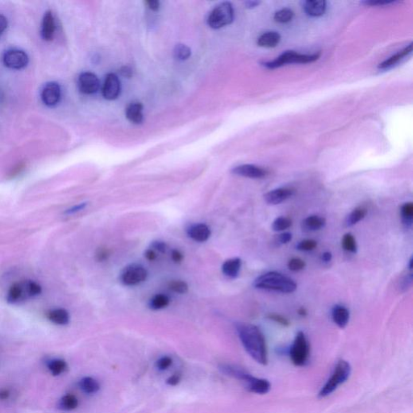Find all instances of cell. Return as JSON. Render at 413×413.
<instances>
[{
    "label": "cell",
    "mask_w": 413,
    "mask_h": 413,
    "mask_svg": "<svg viewBox=\"0 0 413 413\" xmlns=\"http://www.w3.org/2000/svg\"><path fill=\"white\" fill-rule=\"evenodd\" d=\"M47 367H48V371H50L52 375L58 376L66 371L67 365V363L63 359H52L51 361L48 362Z\"/></svg>",
    "instance_id": "f546056e"
},
{
    "label": "cell",
    "mask_w": 413,
    "mask_h": 413,
    "mask_svg": "<svg viewBox=\"0 0 413 413\" xmlns=\"http://www.w3.org/2000/svg\"><path fill=\"white\" fill-rule=\"evenodd\" d=\"M152 248L159 252L165 253L166 250V245L163 242H154L152 244Z\"/></svg>",
    "instance_id": "bcb514c9"
},
{
    "label": "cell",
    "mask_w": 413,
    "mask_h": 413,
    "mask_svg": "<svg viewBox=\"0 0 413 413\" xmlns=\"http://www.w3.org/2000/svg\"><path fill=\"white\" fill-rule=\"evenodd\" d=\"M220 370L221 371L222 373L225 374L226 375H228L230 377L244 382L245 383L248 381L250 378L252 376L247 371L242 369L241 367H236V366L222 364L220 367Z\"/></svg>",
    "instance_id": "2e32d148"
},
{
    "label": "cell",
    "mask_w": 413,
    "mask_h": 413,
    "mask_svg": "<svg viewBox=\"0 0 413 413\" xmlns=\"http://www.w3.org/2000/svg\"><path fill=\"white\" fill-rule=\"evenodd\" d=\"M292 239V234L288 232H282L278 236V242L279 244H287Z\"/></svg>",
    "instance_id": "7bdbcfd3"
},
{
    "label": "cell",
    "mask_w": 413,
    "mask_h": 413,
    "mask_svg": "<svg viewBox=\"0 0 413 413\" xmlns=\"http://www.w3.org/2000/svg\"><path fill=\"white\" fill-rule=\"evenodd\" d=\"M304 9L307 15L313 17H319L325 14L326 2L324 0H309L304 4Z\"/></svg>",
    "instance_id": "ac0fdd59"
},
{
    "label": "cell",
    "mask_w": 413,
    "mask_h": 413,
    "mask_svg": "<svg viewBox=\"0 0 413 413\" xmlns=\"http://www.w3.org/2000/svg\"><path fill=\"white\" fill-rule=\"evenodd\" d=\"M326 220L322 216L312 215L305 218L302 222V228L305 232H315L325 227Z\"/></svg>",
    "instance_id": "ffe728a7"
},
{
    "label": "cell",
    "mask_w": 413,
    "mask_h": 413,
    "mask_svg": "<svg viewBox=\"0 0 413 413\" xmlns=\"http://www.w3.org/2000/svg\"><path fill=\"white\" fill-rule=\"evenodd\" d=\"M121 81L115 74H108L103 83V97L107 100H114L121 94Z\"/></svg>",
    "instance_id": "30bf717a"
},
{
    "label": "cell",
    "mask_w": 413,
    "mask_h": 413,
    "mask_svg": "<svg viewBox=\"0 0 413 413\" xmlns=\"http://www.w3.org/2000/svg\"><path fill=\"white\" fill-rule=\"evenodd\" d=\"M46 317L48 321L57 325H68L71 320L70 313L64 309H54L48 311Z\"/></svg>",
    "instance_id": "44dd1931"
},
{
    "label": "cell",
    "mask_w": 413,
    "mask_h": 413,
    "mask_svg": "<svg viewBox=\"0 0 413 413\" xmlns=\"http://www.w3.org/2000/svg\"><path fill=\"white\" fill-rule=\"evenodd\" d=\"M402 221L406 227H411L413 220V204L411 202L405 203L400 208Z\"/></svg>",
    "instance_id": "4dcf8cb0"
},
{
    "label": "cell",
    "mask_w": 413,
    "mask_h": 413,
    "mask_svg": "<svg viewBox=\"0 0 413 413\" xmlns=\"http://www.w3.org/2000/svg\"><path fill=\"white\" fill-rule=\"evenodd\" d=\"M310 345L305 333L298 332L294 342L290 347V356L293 364L297 367H304L309 362Z\"/></svg>",
    "instance_id": "277c9868"
},
{
    "label": "cell",
    "mask_w": 413,
    "mask_h": 413,
    "mask_svg": "<svg viewBox=\"0 0 413 413\" xmlns=\"http://www.w3.org/2000/svg\"><path fill=\"white\" fill-rule=\"evenodd\" d=\"M232 172L236 175L250 179H262L268 174V171L266 169L250 164L238 165L237 167L233 168Z\"/></svg>",
    "instance_id": "4fadbf2b"
},
{
    "label": "cell",
    "mask_w": 413,
    "mask_h": 413,
    "mask_svg": "<svg viewBox=\"0 0 413 413\" xmlns=\"http://www.w3.org/2000/svg\"><path fill=\"white\" fill-rule=\"evenodd\" d=\"M3 62L8 68L20 70L28 65V56L24 51L10 49L4 53Z\"/></svg>",
    "instance_id": "ba28073f"
},
{
    "label": "cell",
    "mask_w": 413,
    "mask_h": 413,
    "mask_svg": "<svg viewBox=\"0 0 413 413\" xmlns=\"http://www.w3.org/2000/svg\"><path fill=\"white\" fill-rule=\"evenodd\" d=\"M8 27V20L5 16L0 15V35L3 34V32L6 30Z\"/></svg>",
    "instance_id": "816d5d0a"
},
{
    "label": "cell",
    "mask_w": 413,
    "mask_h": 413,
    "mask_svg": "<svg viewBox=\"0 0 413 413\" xmlns=\"http://www.w3.org/2000/svg\"><path fill=\"white\" fill-rule=\"evenodd\" d=\"M254 286L261 290H274L282 293H292L297 289V282L285 274L270 271L254 280Z\"/></svg>",
    "instance_id": "7a4b0ae2"
},
{
    "label": "cell",
    "mask_w": 413,
    "mask_h": 413,
    "mask_svg": "<svg viewBox=\"0 0 413 413\" xmlns=\"http://www.w3.org/2000/svg\"><path fill=\"white\" fill-rule=\"evenodd\" d=\"M320 53L315 54H301L294 51H286L277 57L275 60L264 63V67L268 69H275L282 67L286 64L292 63H311L318 60Z\"/></svg>",
    "instance_id": "8992f818"
},
{
    "label": "cell",
    "mask_w": 413,
    "mask_h": 413,
    "mask_svg": "<svg viewBox=\"0 0 413 413\" xmlns=\"http://www.w3.org/2000/svg\"><path fill=\"white\" fill-rule=\"evenodd\" d=\"M43 103L48 107H52L59 103L61 99V87L57 83H48L41 91Z\"/></svg>",
    "instance_id": "8fae6325"
},
{
    "label": "cell",
    "mask_w": 413,
    "mask_h": 413,
    "mask_svg": "<svg viewBox=\"0 0 413 413\" xmlns=\"http://www.w3.org/2000/svg\"><path fill=\"white\" fill-rule=\"evenodd\" d=\"M25 289H26L27 294L28 297H33L38 296L41 293V286L34 282V281H28L25 285Z\"/></svg>",
    "instance_id": "ab89813d"
},
{
    "label": "cell",
    "mask_w": 413,
    "mask_h": 413,
    "mask_svg": "<svg viewBox=\"0 0 413 413\" xmlns=\"http://www.w3.org/2000/svg\"><path fill=\"white\" fill-rule=\"evenodd\" d=\"M78 85L81 92L86 95H92L99 91L100 83L95 74L84 72L79 75Z\"/></svg>",
    "instance_id": "9c48e42d"
},
{
    "label": "cell",
    "mask_w": 413,
    "mask_h": 413,
    "mask_svg": "<svg viewBox=\"0 0 413 413\" xmlns=\"http://www.w3.org/2000/svg\"><path fill=\"white\" fill-rule=\"evenodd\" d=\"M122 75L125 77H130L132 75V70L129 67H123L121 71Z\"/></svg>",
    "instance_id": "9f6ffc18"
},
{
    "label": "cell",
    "mask_w": 413,
    "mask_h": 413,
    "mask_svg": "<svg viewBox=\"0 0 413 413\" xmlns=\"http://www.w3.org/2000/svg\"><path fill=\"white\" fill-rule=\"evenodd\" d=\"M395 1H387V0H384V1H382V0H378V1H374V0H371V1H365V2H363V4H365L366 5H369V6H383V5H388V4H395Z\"/></svg>",
    "instance_id": "ee69618b"
},
{
    "label": "cell",
    "mask_w": 413,
    "mask_h": 413,
    "mask_svg": "<svg viewBox=\"0 0 413 413\" xmlns=\"http://www.w3.org/2000/svg\"><path fill=\"white\" fill-rule=\"evenodd\" d=\"M188 236L198 242H204L211 236V230L204 224H194L188 231Z\"/></svg>",
    "instance_id": "9a60e30c"
},
{
    "label": "cell",
    "mask_w": 413,
    "mask_h": 413,
    "mask_svg": "<svg viewBox=\"0 0 413 413\" xmlns=\"http://www.w3.org/2000/svg\"><path fill=\"white\" fill-rule=\"evenodd\" d=\"M79 385L81 390L87 394L96 393L100 388L99 383L96 379L91 377H85L81 379Z\"/></svg>",
    "instance_id": "4316f807"
},
{
    "label": "cell",
    "mask_w": 413,
    "mask_h": 413,
    "mask_svg": "<svg viewBox=\"0 0 413 413\" xmlns=\"http://www.w3.org/2000/svg\"><path fill=\"white\" fill-rule=\"evenodd\" d=\"M171 257L173 262H176V263H180L183 261V258H184L183 254L179 250H173Z\"/></svg>",
    "instance_id": "681fc988"
},
{
    "label": "cell",
    "mask_w": 413,
    "mask_h": 413,
    "mask_svg": "<svg viewBox=\"0 0 413 413\" xmlns=\"http://www.w3.org/2000/svg\"><path fill=\"white\" fill-rule=\"evenodd\" d=\"M317 241L313 240V239H306V240H303L299 242L297 248L300 251L309 252V251L314 250L315 249L317 248Z\"/></svg>",
    "instance_id": "8d00e7d4"
},
{
    "label": "cell",
    "mask_w": 413,
    "mask_h": 413,
    "mask_svg": "<svg viewBox=\"0 0 413 413\" xmlns=\"http://www.w3.org/2000/svg\"><path fill=\"white\" fill-rule=\"evenodd\" d=\"M79 405V400L76 396L71 394L64 395L59 402V407L64 411H72Z\"/></svg>",
    "instance_id": "83f0119b"
},
{
    "label": "cell",
    "mask_w": 413,
    "mask_h": 413,
    "mask_svg": "<svg viewBox=\"0 0 413 413\" xmlns=\"http://www.w3.org/2000/svg\"><path fill=\"white\" fill-rule=\"evenodd\" d=\"M238 337L250 357L261 365L268 363V351L266 339L256 325L247 323H238L236 325Z\"/></svg>",
    "instance_id": "6da1fadb"
},
{
    "label": "cell",
    "mask_w": 413,
    "mask_h": 413,
    "mask_svg": "<svg viewBox=\"0 0 413 413\" xmlns=\"http://www.w3.org/2000/svg\"><path fill=\"white\" fill-rule=\"evenodd\" d=\"M281 36L276 32H266L258 38V44L265 48H274L280 42Z\"/></svg>",
    "instance_id": "d4e9b609"
},
{
    "label": "cell",
    "mask_w": 413,
    "mask_h": 413,
    "mask_svg": "<svg viewBox=\"0 0 413 413\" xmlns=\"http://www.w3.org/2000/svg\"><path fill=\"white\" fill-rule=\"evenodd\" d=\"M294 194V190L293 188H276L265 194L264 200L270 205H277L290 199Z\"/></svg>",
    "instance_id": "7c38bea8"
},
{
    "label": "cell",
    "mask_w": 413,
    "mask_h": 413,
    "mask_svg": "<svg viewBox=\"0 0 413 413\" xmlns=\"http://www.w3.org/2000/svg\"><path fill=\"white\" fill-rule=\"evenodd\" d=\"M341 246L347 252L352 253V254L357 253V242L355 240V237L349 232L345 234L343 237L342 241H341Z\"/></svg>",
    "instance_id": "1f68e13d"
},
{
    "label": "cell",
    "mask_w": 413,
    "mask_h": 413,
    "mask_svg": "<svg viewBox=\"0 0 413 413\" xmlns=\"http://www.w3.org/2000/svg\"><path fill=\"white\" fill-rule=\"evenodd\" d=\"M351 375V366L345 360H340L335 367L332 376L323 386L319 392V397L325 398L329 396L333 391L338 388L343 383L347 381Z\"/></svg>",
    "instance_id": "3957f363"
},
{
    "label": "cell",
    "mask_w": 413,
    "mask_h": 413,
    "mask_svg": "<svg viewBox=\"0 0 413 413\" xmlns=\"http://www.w3.org/2000/svg\"><path fill=\"white\" fill-rule=\"evenodd\" d=\"M145 258H147L149 261H154L157 258L155 252L152 250H149L145 252Z\"/></svg>",
    "instance_id": "db71d44e"
},
{
    "label": "cell",
    "mask_w": 413,
    "mask_h": 413,
    "mask_svg": "<svg viewBox=\"0 0 413 413\" xmlns=\"http://www.w3.org/2000/svg\"><path fill=\"white\" fill-rule=\"evenodd\" d=\"M367 214V210L363 207H359L353 209L350 213L348 215L345 220V224L347 227H352V226L357 224L359 222L363 220L366 217Z\"/></svg>",
    "instance_id": "484cf974"
},
{
    "label": "cell",
    "mask_w": 413,
    "mask_h": 413,
    "mask_svg": "<svg viewBox=\"0 0 413 413\" xmlns=\"http://www.w3.org/2000/svg\"><path fill=\"white\" fill-rule=\"evenodd\" d=\"M147 276V270L144 266L133 264L125 267L121 273V280L126 286H134L143 282Z\"/></svg>",
    "instance_id": "52a82bcc"
},
{
    "label": "cell",
    "mask_w": 413,
    "mask_h": 413,
    "mask_svg": "<svg viewBox=\"0 0 413 413\" xmlns=\"http://www.w3.org/2000/svg\"><path fill=\"white\" fill-rule=\"evenodd\" d=\"M172 363H173V360L171 358L164 356L157 360L156 363V367L160 371H165L172 365Z\"/></svg>",
    "instance_id": "60d3db41"
},
{
    "label": "cell",
    "mask_w": 413,
    "mask_h": 413,
    "mask_svg": "<svg viewBox=\"0 0 413 413\" xmlns=\"http://www.w3.org/2000/svg\"><path fill=\"white\" fill-rule=\"evenodd\" d=\"M192 54L189 47L185 44H177L174 48V56L178 60L184 61L189 58Z\"/></svg>",
    "instance_id": "d590c367"
},
{
    "label": "cell",
    "mask_w": 413,
    "mask_h": 413,
    "mask_svg": "<svg viewBox=\"0 0 413 413\" xmlns=\"http://www.w3.org/2000/svg\"><path fill=\"white\" fill-rule=\"evenodd\" d=\"M146 4L150 10L154 11V12L158 10L160 8V3L157 0H149L146 2Z\"/></svg>",
    "instance_id": "f907efd6"
},
{
    "label": "cell",
    "mask_w": 413,
    "mask_h": 413,
    "mask_svg": "<svg viewBox=\"0 0 413 413\" xmlns=\"http://www.w3.org/2000/svg\"><path fill=\"white\" fill-rule=\"evenodd\" d=\"M268 318L271 320V321L282 325V326H288V325H290V322H289L288 320L285 318L284 317H282L281 315L270 314L268 316Z\"/></svg>",
    "instance_id": "b9f144b4"
},
{
    "label": "cell",
    "mask_w": 413,
    "mask_h": 413,
    "mask_svg": "<svg viewBox=\"0 0 413 413\" xmlns=\"http://www.w3.org/2000/svg\"><path fill=\"white\" fill-rule=\"evenodd\" d=\"M23 294H24L23 286L18 282H16L8 290L7 301L10 304H15L20 301V299L22 298Z\"/></svg>",
    "instance_id": "f1b7e54d"
},
{
    "label": "cell",
    "mask_w": 413,
    "mask_h": 413,
    "mask_svg": "<svg viewBox=\"0 0 413 413\" xmlns=\"http://www.w3.org/2000/svg\"><path fill=\"white\" fill-rule=\"evenodd\" d=\"M259 4H260V2H258V1H248V2L246 3V8H254L259 5Z\"/></svg>",
    "instance_id": "6f0895ef"
},
{
    "label": "cell",
    "mask_w": 413,
    "mask_h": 413,
    "mask_svg": "<svg viewBox=\"0 0 413 413\" xmlns=\"http://www.w3.org/2000/svg\"><path fill=\"white\" fill-rule=\"evenodd\" d=\"M298 314L301 316V317H305L307 315L306 309H305V308H301V309L298 310Z\"/></svg>",
    "instance_id": "680465c9"
},
{
    "label": "cell",
    "mask_w": 413,
    "mask_h": 413,
    "mask_svg": "<svg viewBox=\"0 0 413 413\" xmlns=\"http://www.w3.org/2000/svg\"><path fill=\"white\" fill-rule=\"evenodd\" d=\"M242 265V262L240 258H231L224 262L222 266V272L228 278H237L240 273Z\"/></svg>",
    "instance_id": "cb8c5ba5"
},
{
    "label": "cell",
    "mask_w": 413,
    "mask_h": 413,
    "mask_svg": "<svg viewBox=\"0 0 413 413\" xmlns=\"http://www.w3.org/2000/svg\"><path fill=\"white\" fill-rule=\"evenodd\" d=\"M180 379H181L180 375H178V374H174V375H172V376H170V377L167 379L166 383L169 386H176L180 383Z\"/></svg>",
    "instance_id": "c3c4849f"
},
{
    "label": "cell",
    "mask_w": 413,
    "mask_h": 413,
    "mask_svg": "<svg viewBox=\"0 0 413 413\" xmlns=\"http://www.w3.org/2000/svg\"><path fill=\"white\" fill-rule=\"evenodd\" d=\"M169 287L174 292L185 294L188 292V285L187 282L181 280H173L169 282Z\"/></svg>",
    "instance_id": "74e56055"
},
{
    "label": "cell",
    "mask_w": 413,
    "mask_h": 413,
    "mask_svg": "<svg viewBox=\"0 0 413 413\" xmlns=\"http://www.w3.org/2000/svg\"><path fill=\"white\" fill-rule=\"evenodd\" d=\"M321 258L322 262H325V263H329L333 258V254H331L329 251H326V252L323 253L321 254Z\"/></svg>",
    "instance_id": "f5cc1de1"
},
{
    "label": "cell",
    "mask_w": 413,
    "mask_h": 413,
    "mask_svg": "<svg viewBox=\"0 0 413 413\" xmlns=\"http://www.w3.org/2000/svg\"><path fill=\"white\" fill-rule=\"evenodd\" d=\"M333 322L341 329H344L349 321V311L345 307L336 305L332 310Z\"/></svg>",
    "instance_id": "d6986e66"
},
{
    "label": "cell",
    "mask_w": 413,
    "mask_h": 413,
    "mask_svg": "<svg viewBox=\"0 0 413 413\" xmlns=\"http://www.w3.org/2000/svg\"><path fill=\"white\" fill-rule=\"evenodd\" d=\"M293 17H294L293 11L290 10L289 8H284V9L277 12L274 15V19L276 22L286 24V23L290 22Z\"/></svg>",
    "instance_id": "e575fe53"
},
{
    "label": "cell",
    "mask_w": 413,
    "mask_h": 413,
    "mask_svg": "<svg viewBox=\"0 0 413 413\" xmlns=\"http://www.w3.org/2000/svg\"><path fill=\"white\" fill-rule=\"evenodd\" d=\"M292 225V220L286 216H279L274 220L272 228L275 232H282Z\"/></svg>",
    "instance_id": "d6a6232c"
},
{
    "label": "cell",
    "mask_w": 413,
    "mask_h": 413,
    "mask_svg": "<svg viewBox=\"0 0 413 413\" xmlns=\"http://www.w3.org/2000/svg\"><path fill=\"white\" fill-rule=\"evenodd\" d=\"M233 19V7L230 3L224 2L219 4L211 12L208 16V24L211 28L219 29L231 24Z\"/></svg>",
    "instance_id": "5b68a950"
},
{
    "label": "cell",
    "mask_w": 413,
    "mask_h": 413,
    "mask_svg": "<svg viewBox=\"0 0 413 413\" xmlns=\"http://www.w3.org/2000/svg\"><path fill=\"white\" fill-rule=\"evenodd\" d=\"M246 388L253 393L265 395L270 391V382L267 379H260V378L251 376L248 381L246 382Z\"/></svg>",
    "instance_id": "5bb4252c"
},
{
    "label": "cell",
    "mask_w": 413,
    "mask_h": 413,
    "mask_svg": "<svg viewBox=\"0 0 413 413\" xmlns=\"http://www.w3.org/2000/svg\"><path fill=\"white\" fill-rule=\"evenodd\" d=\"M10 396V391L8 389H0V400H6Z\"/></svg>",
    "instance_id": "11a10c76"
},
{
    "label": "cell",
    "mask_w": 413,
    "mask_h": 413,
    "mask_svg": "<svg viewBox=\"0 0 413 413\" xmlns=\"http://www.w3.org/2000/svg\"><path fill=\"white\" fill-rule=\"evenodd\" d=\"M169 304V297H166L165 294H157L152 299L149 306L154 310H158V309H162L167 307Z\"/></svg>",
    "instance_id": "836d02e7"
},
{
    "label": "cell",
    "mask_w": 413,
    "mask_h": 413,
    "mask_svg": "<svg viewBox=\"0 0 413 413\" xmlns=\"http://www.w3.org/2000/svg\"><path fill=\"white\" fill-rule=\"evenodd\" d=\"M411 52H412V43H411L405 48H403V50L399 51L397 53H395L393 56H391L389 58L384 61L383 63H380L379 66V70L384 71V70H389V69L392 68V67L396 66L402 59L411 54Z\"/></svg>",
    "instance_id": "e0dca14e"
},
{
    "label": "cell",
    "mask_w": 413,
    "mask_h": 413,
    "mask_svg": "<svg viewBox=\"0 0 413 413\" xmlns=\"http://www.w3.org/2000/svg\"><path fill=\"white\" fill-rule=\"evenodd\" d=\"M96 256L97 259L99 262H103V261L106 260L107 257L109 256L108 250H105V249H99L98 252H97Z\"/></svg>",
    "instance_id": "7dc6e473"
},
{
    "label": "cell",
    "mask_w": 413,
    "mask_h": 413,
    "mask_svg": "<svg viewBox=\"0 0 413 413\" xmlns=\"http://www.w3.org/2000/svg\"><path fill=\"white\" fill-rule=\"evenodd\" d=\"M126 117L131 123L139 125L143 121V106L141 103H132L126 108Z\"/></svg>",
    "instance_id": "7402d4cb"
},
{
    "label": "cell",
    "mask_w": 413,
    "mask_h": 413,
    "mask_svg": "<svg viewBox=\"0 0 413 413\" xmlns=\"http://www.w3.org/2000/svg\"><path fill=\"white\" fill-rule=\"evenodd\" d=\"M287 266H288L289 270H291L293 272H299L305 268L306 263L301 258H293L289 260Z\"/></svg>",
    "instance_id": "f35d334b"
},
{
    "label": "cell",
    "mask_w": 413,
    "mask_h": 413,
    "mask_svg": "<svg viewBox=\"0 0 413 413\" xmlns=\"http://www.w3.org/2000/svg\"><path fill=\"white\" fill-rule=\"evenodd\" d=\"M87 206V203H83V204H78V205L74 206L72 208L66 211L65 213L71 215V214L76 213V212H80L82 210L84 209Z\"/></svg>",
    "instance_id": "f6af8a7d"
},
{
    "label": "cell",
    "mask_w": 413,
    "mask_h": 413,
    "mask_svg": "<svg viewBox=\"0 0 413 413\" xmlns=\"http://www.w3.org/2000/svg\"><path fill=\"white\" fill-rule=\"evenodd\" d=\"M55 25L54 17L52 12H47L44 16L42 22V29H41V35L43 38L45 40H51L54 35Z\"/></svg>",
    "instance_id": "603a6c76"
}]
</instances>
